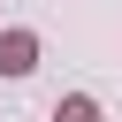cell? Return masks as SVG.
Masks as SVG:
<instances>
[{
  "instance_id": "obj_2",
  "label": "cell",
  "mask_w": 122,
  "mask_h": 122,
  "mask_svg": "<svg viewBox=\"0 0 122 122\" xmlns=\"http://www.w3.org/2000/svg\"><path fill=\"white\" fill-rule=\"evenodd\" d=\"M53 122H99V99H84V92H69V99L53 107Z\"/></svg>"
},
{
  "instance_id": "obj_1",
  "label": "cell",
  "mask_w": 122,
  "mask_h": 122,
  "mask_svg": "<svg viewBox=\"0 0 122 122\" xmlns=\"http://www.w3.org/2000/svg\"><path fill=\"white\" fill-rule=\"evenodd\" d=\"M38 69V30H0V76H30Z\"/></svg>"
}]
</instances>
